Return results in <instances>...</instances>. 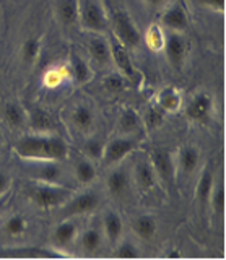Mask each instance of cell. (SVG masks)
<instances>
[{"label": "cell", "instance_id": "1", "mask_svg": "<svg viewBox=\"0 0 226 260\" xmlns=\"http://www.w3.org/2000/svg\"><path fill=\"white\" fill-rule=\"evenodd\" d=\"M17 156L25 161H63L69 156V145L52 132L29 134L17 140L13 146Z\"/></svg>", "mask_w": 226, "mask_h": 260}, {"label": "cell", "instance_id": "2", "mask_svg": "<svg viewBox=\"0 0 226 260\" xmlns=\"http://www.w3.org/2000/svg\"><path fill=\"white\" fill-rule=\"evenodd\" d=\"M26 195L36 207L43 210H49V208H60L74 195V189L62 184L36 182L26 190Z\"/></svg>", "mask_w": 226, "mask_h": 260}, {"label": "cell", "instance_id": "3", "mask_svg": "<svg viewBox=\"0 0 226 260\" xmlns=\"http://www.w3.org/2000/svg\"><path fill=\"white\" fill-rule=\"evenodd\" d=\"M78 24L86 32L108 35L109 12L103 0H78Z\"/></svg>", "mask_w": 226, "mask_h": 260}, {"label": "cell", "instance_id": "4", "mask_svg": "<svg viewBox=\"0 0 226 260\" xmlns=\"http://www.w3.org/2000/svg\"><path fill=\"white\" fill-rule=\"evenodd\" d=\"M109 29H112V36H114L119 43H122L128 51L137 49L142 44V32L137 28L132 16L125 10H114L109 13Z\"/></svg>", "mask_w": 226, "mask_h": 260}, {"label": "cell", "instance_id": "5", "mask_svg": "<svg viewBox=\"0 0 226 260\" xmlns=\"http://www.w3.org/2000/svg\"><path fill=\"white\" fill-rule=\"evenodd\" d=\"M150 162L153 169H155V174L158 179V184H161L166 190H171L176 176H177V168H176V158L171 153L165 148H156L151 153Z\"/></svg>", "mask_w": 226, "mask_h": 260}, {"label": "cell", "instance_id": "6", "mask_svg": "<svg viewBox=\"0 0 226 260\" xmlns=\"http://www.w3.org/2000/svg\"><path fill=\"white\" fill-rule=\"evenodd\" d=\"M135 148H137L135 137L117 135L114 138H111L108 143H104L101 161L104 162V166L112 168L116 165H120Z\"/></svg>", "mask_w": 226, "mask_h": 260}, {"label": "cell", "instance_id": "7", "mask_svg": "<svg viewBox=\"0 0 226 260\" xmlns=\"http://www.w3.org/2000/svg\"><path fill=\"white\" fill-rule=\"evenodd\" d=\"M100 207L98 195L91 190H86L82 193H74L72 197L60 207L63 218H74V216H83L94 211Z\"/></svg>", "mask_w": 226, "mask_h": 260}, {"label": "cell", "instance_id": "8", "mask_svg": "<svg viewBox=\"0 0 226 260\" xmlns=\"http://www.w3.org/2000/svg\"><path fill=\"white\" fill-rule=\"evenodd\" d=\"M163 52L173 70H182L185 59H187V41H185L182 32L166 31V44Z\"/></svg>", "mask_w": 226, "mask_h": 260}, {"label": "cell", "instance_id": "9", "mask_svg": "<svg viewBox=\"0 0 226 260\" xmlns=\"http://www.w3.org/2000/svg\"><path fill=\"white\" fill-rule=\"evenodd\" d=\"M86 41V51L90 60L101 69H108L112 65V55H111V43L106 35H98V32H88Z\"/></svg>", "mask_w": 226, "mask_h": 260}, {"label": "cell", "instance_id": "10", "mask_svg": "<svg viewBox=\"0 0 226 260\" xmlns=\"http://www.w3.org/2000/svg\"><path fill=\"white\" fill-rule=\"evenodd\" d=\"M109 43H111L112 63L117 67L119 73L124 75L127 80H137V77H139V70H137V67L134 65V60L131 57V52H128V49L122 43H119L114 36L109 38Z\"/></svg>", "mask_w": 226, "mask_h": 260}, {"label": "cell", "instance_id": "11", "mask_svg": "<svg viewBox=\"0 0 226 260\" xmlns=\"http://www.w3.org/2000/svg\"><path fill=\"white\" fill-rule=\"evenodd\" d=\"M159 24L166 31L173 32H184L189 28V16L187 12L184 10V7L179 4H168L163 7V13H161Z\"/></svg>", "mask_w": 226, "mask_h": 260}, {"label": "cell", "instance_id": "12", "mask_svg": "<svg viewBox=\"0 0 226 260\" xmlns=\"http://www.w3.org/2000/svg\"><path fill=\"white\" fill-rule=\"evenodd\" d=\"M51 241H52V249L55 250H63L69 249L72 244L77 242L78 238V226L72 221V218L62 219L60 223L54 226V230L51 233Z\"/></svg>", "mask_w": 226, "mask_h": 260}, {"label": "cell", "instance_id": "13", "mask_svg": "<svg viewBox=\"0 0 226 260\" xmlns=\"http://www.w3.org/2000/svg\"><path fill=\"white\" fill-rule=\"evenodd\" d=\"M187 117L192 122H197V124H207L212 117L213 112V100L212 96L205 91H200L192 98L190 103L187 104Z\"/></svg>", "mask_w": 226, "mask_h": 260}, {"label": "cell", "instance_id": "14", "mask_svg": "<svg viewBox=\"0 0 226 260\" xmlns=\"http://www.w3.org/2000/svg\"><path fill=\"white\" fill-rule=\"evenodd\" d=\"M106 189L116 199H122L128 193V189H131V176H128V173L124 168H120L119 165L112 166L106 177Z\"/></svg>", "mask_w": 226, "mask_h": 260}, {"label": "cell", "instance_id": "15", "mask_svg": "<svg viewBox=\"0 0 226 260\" xmlns=\"http://www.w3.org/2000/svg\"><path fill=\"white\" fill-rule=\"evenodd\" d=\"M33 162V177L36 182L60 184L63 169L60 161H29Z\"/></svg>", "mask_w": 226, "mask_h": 260}, {"label": "cell", "instance_id": "16", "mask_svg": "<svg viewBox=\"0 0 226 260\" xmlns=\"http://www.w3.org/2000/svg\"><path fill=\"white\" fill-rule=\"evenodd\" d=\"M69 120L74 128H77V132L86 134L88 130H91L94 125V112L88 104L78 103L77 106L70 109L69 112Z\"/></svg>", "mask_w": 226, "mask_h": 260}, {"label": "cell", "instance_id": "17", "mask_svg": "<svg viewBox=\"0 0 226 260\" xmlns=\"http://www.w3.org/2000/svg\"><path fill=\"white\" fill-rule=\"evenodd\" d=\"M200 165V153L193 145H185L177 151L176 156V168L177 173L184 176H190L197 171Z\"/></svg>", "mask_w": 226, "mask_h": 260}, {"label": "cell", "instance_id": "18", "mask_svg": "<svg viewBox=\"0 0 226 260\" xmlns=\"http://www.w3.org/2000/svg\"><path fill=\"white\" fill-rule=\"evenodd\" d=\"M103 236L111 246H116V244L124 238V223L122 218L116 211H106L103 216Z\"/></svg>", "mask_w": 226, "mask_h": 260}, {"label": "cell", "instance_id": "19", "mask_svg": "<svg viewBox=\"0 0 226 260\" xmlns=\"http://www.w3.org/2000/svg\"><path fill=\"white\" fill-rule=\"evenodd\" d=\"M134 182L143 192L153 190L158 185V179L150 159H140L134 166Z\"/></svg>", "mask_w": 226, "mask_h": 260}, {"label": "cell", "instance_id": "20", "mask_svg": "<svg viewBox=\"0 0 226 260\" xmlns=\"http://www.w3.org/2000/svg\"><path fill=\"white\" fill-rule=\"evenodd\" d=\"M69 67L72 73V80L75 81V85L83 86L88 81L93 78V69L90 65V60H86L83 55H80L78 52H72Z\"/></svg>", "mask_w": 226, "mask_h": 260}, {"label": "cell", "instance_id": "21", "mask_svg": "<svg viewBox=\"0 0 226 260\" xmlns=\"http://www.w3.org/2000/svg\"><path fill=\"white\" fill-rule=\"evenodd\" d=\"M143 128L142 116L132 108H125L117 120V135L135 137Z\"/></svg>", "mask_w": 226, "mask_h": 260}, {"label": "cell", "instance_id": "22", "mask_svg": "<svg viewBox=\"0 0 226 260\" xmlns=\"http://www.w3.org/2000/svg\"><path fill=\"white\" fill-rule=\"evenodd\" d=\"M54 13L62 26L72 28L78 24V0H55Z\"/></svg>", "mask_w": 226, "mask_h": 260}, {"label": "cell", "instance_id": "23", "mask_svg": "<svg viewBox=\"0 0 226 260\" xmlns=\"http://www.w3.org/2000/svg\"><path fill=\"white\" fill-rule=\"evenodd\" d=\"M155 104L165 111V114H174L182 108V94L177 88L166 86L158 91Z\"/></svg>", "mask_w": 226, "mask_h": 260}, {"label": "cell", "instance_id": "24", "mask_svg": "<svg viewBox=\"0 0 226 260\" xmlns=\"http://www.w3.org/2000/svg\"><path fill=\"white\" fill-rule=\"evenodd\" d=\"M213 184H215L213 169L210 165H205V168L202 169V173H200L199 182L196 185V200L202 210H205L208 207V199H210V193H212Z\"/></svg>", "mask_w": 226, "mask_h": 260}, {"label": "cell", "instance_id": "25", "mask_svg": "<svg viewBox=\"0 0 226 260\" xmlns=\"http://www.w3.org/2000/svg\"><path fill=\"white\" fill-rule=\"evenodd\" d=\"M142 43H145V46H147L151 52H155V54L163 52L165 44H166V29L156 21L150 23L142 35Z\"/></svg>", "mask_w": 226, "mask_h": 260}, {"label": "cell", "instance_id": "26", "mask_svg": "<svg viewBox=\"0 0 226 260\" xmlns=\"http://www.w3.org/2000/svg\"><path fill=\"white\" fill-rule=\"evenodd\" d=\"M77 241H78L80 249L83 250V254L91 255L94 252H98L100 247L103 246L104 236H103V231L98 230V228H86L82 233H78Z\"/></svg>", "mask_w": 226, "mask_h": 260}, {"label": "cell", "instance_id": "27", "mask_svg": "<svg viewBox=\"0 0 226 260\" xmlns=\"http://www.w3.org/2000/svg\"><path fill=\"white\" fill-rule=\"evenodd\" d=\"M69 80H72L69 62L63 63V65H55V67H51L49 70H46L44 75H43V83L47 88H57Z\"/></svg>", "mask_w": 226, "mask_h": 260}, {"label": "cell", "instance_id": "28", "mask_svg": "<svg viewBox=\"0 0 226 260\" xmlns=\"http://www.w3.org/2000/svg\"><path fill=\"white\" fill-rule=\"evenodd\" d=\"M134 231L142 241H151L156 234V219L151 215H140L134 221Z\"/></svg>", "mask_w": 226, "mask_h": 260}, {"label": "cell", "instance_id": "29", "mask_svg": "<svg viewBox=\"0 0 226 260\" xmlns=\"http://www.w3.org/2000/svg\"><path fill=\"white\" fill-rule=\"evenodd\" d=\"M74 174L75 179L83 185L91 184L94 179H96V166H94V161H91L90 158H80L75 166H74Z\"/></svg>", "mask_w": 226, "mask_h": 260}, {"label": "cell", "instance_id": "30", "mask_svg": "<svg viewBox=\"0 0 226 260\" xmlns=\"http://www.w3.org/2000/svg\"><path fill=\"white\" fill-rule=\"evenodd\" d=\"M4 117L15 128L23 127V125L26 124V120H28V116H26L25 109H23L21 106L17 104V103H7L5 104V108H4Z\"/></svg>", "mask_w": 226, "mask_h": 260}, {"label": "cell", "instance_id": "31", "mask_svg": "<svg viewBox=\"0 0 226 260\" xmlns=\"http://www.w3.org/2000/svg\"><path fill=\"white\" fill-rule=\"evenodd\" d=\"M28 120L31 127H33V130L38 134L52 132V128H54L52 117L49 116V112H46L43 109H35L31 112V116L28 117Z\"/></svg>", "mask_w": 226, "mask_h": 260}, {"label": "cell", "instance_id": "32", "mask_svg": "<svg viewBox=\"0 0 226 260\" xmlns=\"http://www.w3.org/2000/svg\"><path fill=\"white\" fill-rule=\"evenodd\" d=\"M41 55V39L39 38H28L21 46V59L25 63L33 65L38 62Z\"/></svg>", "mask_w": 226, "mask_h": 260}, {"label": "cell", "instance_id": "33", "mask_svg": "<svg viewBox=\"0 0 226 260\" xmlns=\"http://www.w3.org/2000/svg\"><path fill=\"white\" fill-rule=\"evenodd\" d=\"M208 205L212 208L213 215L221 216L224 213V185H223V182L213 184L212 193H210V199H208Z\"/></svg>", "mask_w": 226, "mask_h": 260}, {"label": "cell", "instance_id": "34", "mask_svg": "<svg viewBox=\"0 0 226 260\" xmlns=\"http://www.w3.org/2000/svg\"><path fill=\"white\" fill-rule=\"evenodd\" d=\"M26 228H28V223L25 218L21 215H12L7 218V221L4 224V231H5V234L18 238V236H23L26 233Z\"/></svg>", "mask_w": 226, "mask_h": 260}, {"label": "cell", "instance_id": "35", "mask_svg": "<svg viewBox=\"0 0 226 260\" xmlns=\"http://www.w3.org/2000/svg\"><path fill=\"white\" fill-rule=\"evenodd\" d=\"M114 257L117 258H137L140 257L139 246L131 239H120L114 246Z\"/></svg>", "mask_w": 226, "mask_h": 260}, {"label": "cell", "instance_id": "36", "mask_svg": "<svg viewBox=\"0 0 226 260\" xmlns=\"http://www.w3.org/2000/svg\"><path fill=\"white\" fill-rule=\"evenodd\" d=\"M165 111H161L158 106H150L147 109V112L142 116V120H143V127L147 128H158L161 124L165 122Z\"/></svg>", "mask_w": 226, "mask_h": 260}, {"label": "cell", "instance_id": "37", "mask_svg": "<svg viewBox=\"0 0 226 260\" xmlns=\"http://www.w3.org/2000/svg\"><path fill=\"white\" fill-rule=\"evenodd\" d=\"M103 148H104V142L100 138H86V142L83 145V153L86 158H90L91 161H98L103 156Z\"/></svg>", "mask_w": 226, "mask_h": 260}, {"label": "cell", "instance_id": "38", "mask_svg": "<svg viewBox=\"0 0 226 260\" xmlns=\"http://www.w3.org/2000/svg\"><path fill=\"white\" fill-rule=\"evenodd\" d=\"M125 80L127 78L120 73H112V75L104 78V88L111 93H120L125 88Z\"/></svg>", "mask_w": 226, "mask_h": 260}, {"label": "cell", "instance_id": "39", "mask_svg": "<svg viewBox=\"0 0 226 260\" xmlns=\"http://www.w3.org/2000/svg\"><path fill=\"white\" fill-rule=\"evenodd\" d=\"M202 5L208 7L210 10L218 12V13H223L224 12V5H226V0H199Z\"/></svg>", "mask_w": 226, "mask_h": 260}, {"label": "cell", "instance_id": "40", "mask_svg": "<svg viewBox=\"0 0 226 260\" xmlns=\"http://www.w3.org/2000/svg\"><path fill=\"white\" fill-rule=\"evenodd\" d=\"M10 185H12V179L9 174H5L4 171H0V197L10 190Z\"/></svg>", "mask_w": 226, "mask_h": 260}, {"label": "cell", "instance_id": "41", "mask_svg": "<svg viewBox=\"0 0 226 260\" xmlns=\"http://www.w3.org/2000/svg\"><path fill=\"white\" fill-rule=\"evenodd\" d=\"M142 2L150 8H163L168 5V0H142Z\"/></svg>", "mask_w": 226, "mask_h": 260}, {"label": "cell", "instance_id": "42", "mask_svg": "<svg viewBox=\"0 0 226 260\" xmlns=\"http://www.w3.org/2000/svg\"><path fill=\"white\" fill-rule=\"evenodd\" d=\"M181 254L179 252H171V254H168V257H179Z\"/></svg>", "mask_w": 226, "mask_h": 260}, {"label": "cell", "instance_id": "43", "mask_svg": "<svg viewBox=\"0 0 226 260\" xmlns=\"http://www.w3.org/2000/svg\"><path fill=\"white\" fill-rule=\"evenodd\" d=\"M2 199H4V197H0V208H2Z\"/></svg>", "mask_w": 226, "mask_h": 260}, {"label": "cell", "instance_id": "44", "mask_svg": "<svg viewBox=\"0 0 226 260\" xmlns=\"http://www.w3.org/2000/svg\"><path fill=\"white\" fill-rule=\"evenodd\" d=\"M0 143H2V137H0Z\"/></svg>", "mask_w": 226, "mask_h": 260}]
</instances>
